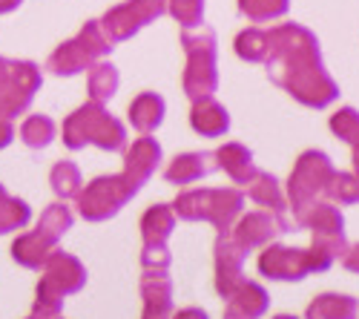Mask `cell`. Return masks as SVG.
Masks as SVG:
<instances>
[{
  "label": "cell",
  "mask_w": 359,
  "mask_h": 319,
  "mask_svg": "<svg viewBox=\"0 0 359 319\" xmlns=\"http://www.w3.org/2000/svg\"><path fill=\"white\" fill-rule=\"evenodd\" d=\"M348 144L353 147V170H359V130H356V135H353Z\"/></svg>",
  "instance_id": "obj_41"
},
{
  "label": "cell",
  "mask_w": 359,
  "mask_h": 319,
  "mask_svg": "<svg viewBox=\"0 0 359 319\" xmlns=\"http://www.w3.org/2000/svg\"><path fill=\"white\" fill-rule=\"evenodd\" d=\"M15 138V127H12V118H6V115H0V150L9 147Z\"/></svg>",
  "instance_id": "obj_37"
},
{
  "label": "cell",
  "mask_w": 359,
  "mask_h": 319,
  "mask_svg": "<svg viewBox=\"0 0 359 319\" xmlns=\"http://www.w3.org/2000/svg\"><path fill=\"white\" fill-rule=\"evenodd\" d=\"M236 55L248 64H264L267 52H271V41H267V29L259 26H248L245 32L236 35Z\"/></svg>",
  "instance_id": "obj_26"
},
{
  "label": "cell",
  "mask_w": 359,
  "mask_h": 319,
  "mask_svg": "<svg viewBox=\"0 0 359 319\" xmlns=\"http://www.w3.org/2000/svg\"><path fill=\"white\" fill-rule=\"evenodd\" d=\"M182 46L187 55V67L182 86L190 101L210 98L219 86V41L210 26H196L182 32Z\"/></svg>",
  "instance_id": "obj_3"
},
{
  "label": "cell",
  "mask_w": 359,
  "mask_h": 319,
  "mask_svg": "<svg viewBox=\"0 0 359 319\" xmlns=\"http://www.w3.org/2000/svg\"><path fill=\"white\" fill-rule=\"evenodd\" d=\"M72 227V210L64 205V201H55V205H49L43 213H41V222H38V230L43 236L61 242V236L67 233V230Z\"/></svg>",
  "instance_id": "obj_32"
},
{
  "label": "cell",
  "mask_w": 359,
  "mask_h": 319,
  "mask_svg": "<svg viewBox=\"0 0 359 319\" xmlns=\"http://www.w3.org/2000/svg\"><path fill=\"white\" fill-rule=\"evenodd\" d=\"M64 144L69 150H83L86 144H95L98 150L121 153L127 147V127L104 109V104L89 101L78 107L64 121Z\"/></svg>",
  "instance_id": "obj_4"
},
{
  "label": "cell",
  "mask_w": 359,
  "mask_h": 319,
  "mask_svg": "<svg viewBox=\"0 0 359 319\" xmlns=\"http://www.w3.org/2000/svg\"><path fill=\"white\" fill-rule=\"evenodd\" d=\"M216 170H224L233 184H250V179L256 176V161H253V153L238 141H227L224 147H219L216 153Z\"/></svg>",
  "instance_id": "obj_16"
},
{
  "label": "cell",
  "mask_w": 359,
  "mask_h": 319,
  "mask_svg": "<svg viewBox=\"0 0 359 319\" xmlns=\"http://www.w3.org/2000/svg\"><path fill=\"white\" fill-rule=\"evenodd\" d=\"M216 172V156L213 153H184V156H175L170 161V167L164 170V179L170 184H193L201 182L204 176Z\"/></svg>",
  "instance_id": "obj_17"
},
{
  "label": "cell",
  "mask_w": 359,
  "mask_h": 319,
  "mask_svg": "<svg viewBox=\"0 0 359 319\" xmlns=\"http://www.w3.org/2000/svg\"><path fill=\"white\" fill-rule=\"evenodd\" d=\"M23 0H0V15H9L12 9H18Z\"/></svg>",
  "instance_id": "obj_40"
},
{
  "label": "cell",
  "mask_w": 359,
  "mask_h": 319,
  "mask_svg": "<svg viewBox=\"0 0 359 319\" xmlns=\"http://www.w3.org/2000/svg\"><path fill=\"white\" fill-rule=\"evenodd\" d=\"M248 198L253 205L264 208L267 213H287V198L282 193V184L276 182V176H271V172H262V170L256 172L248 184Z\"/></svg>",
  "instance_id": "obj_22"
},
{
  "label": "cell",
  "mask_w": 359,
  "mask_h": 319,
  "mask_svg": "<svg viewBox=\"0 0 359 319\" xmlns=\"http://www.w3.org/2000/svg\"><path fill=\"white\" fill-rule=\"evenodd\" d=\"M296 227L313 230V247L325 250L327 256L342 259V253L348 250V242H345V219H342L339 208L331 205V201H316V205L296 222Z\"/></svg>",
  "instance_id": "obj_11"
},
{
  "label": "cell",
  "mask_w": 359,
  "mask_h": 319,
  "mask_svg": "<svg viewBox=\"0 0 359 319\" xmlns=\"http://www.w3.org/2000/svg\"><path fill=\"white\" fill-rule=\"evenodd\" d=\"M356 316H359V302L342 294H322L308 308V319H356Z\"/></svg>",
  "instance_id": "obj_25"
},
{
  "label": "cell",
  "mask_w": 359,
  "mask_h": 319,
  "mask_svg": "<svg viewBox=\"0 0 359 319\" xmlns=\"http://www.w3.org/2000/svg\"><path fill=\"white\" fill-rule=\"evenodd\" d=\"M175 230V213L170 205H156L141 216V239L144 245H167Z\"/></svg>",
  "instance_id": "obj_23"
},
{
  "label": "cell",
  "mask_w": 359,
  "mask_h": 319,
  "mask_svg": "<svg viewBox=\"0 0 359 319\" xmlns=\"http://www.w3.org/2000/svg\"><path fill=\"white\" fill-rule=\"evenodd\" d=\"M276 319H296V316H276Z\"/></svg>",
  "instance_id": "obj_43"
},
{
  "label": "cell",
  "mask_w": 359,
  "mask_h": 319,
  "mask_svg": "<svg viewBox=\"0 0 359 319\" xmlns=\"http://www.w3.org/2000/svg\"><path fill=\"white\" fill-rule=\"evenodd\" d=\"M144 316H170L172 311V282L167 271H147L141 279Z\"/></svg>",
  "instance_id": "obj_20"
},
{
  "label": "cell",
  "mask_w": 359,
  "mask_h": 319,
  "mask_svg": "<svg viewBox=\"0 0 359 319\" xmlns=\"http://www.w3.org/2000/svg\"><path fill=\"white\" fill-rule=\"evenodd\" d=\"M164 112H167V104L161 95L156 93H141L138 98H133L130 104V124L141 133V135H149L156 133L164 121Z\"/></svg>",
  "instance_id": "obj_21"
},
{
  "label": "cell",
  "mask_w": 359,
  "mask_h": 319,
  "mask_svg": "<svg viewBox=\"0 0 359 319\" xmlns=\"http://www.w3.org/2000/svg\"><path fill=\"white\" fill-rule=\"evenodd\" d=\"M55 133H57V127L49 115H29V118H23V124H20V141L32 150L49 147L55 141Z\"/></svg>",
  "instance_id": "obj_30"
},
{
  "label": "cell",
  "mask_w": 359,
  "mask_h": 319,
  "mask_svg": "<svg viewBox=\"0 0 359 319\" xmlns=\"http://www.w3.org/2000/svg\"><path fill=\"white\" fill-rule=\"evenodd\" d=\"M245 256H248V250L230 236V230L227 233H219V239H216V287L224 299L245 282V276H242Z\"/></svg>",
  "instance_id": "obj_14"
},
{
  "label": "cell",
  "mask_w": 359,
  "mask_h": 319,
  "mask_svg": "<svg viewBox=\"0 0 359 319\" xmlns=\"http://www.w3.org/2000/svg\"><path fill=\"white\" fill-rule=\"evenodd\" d=\"M331 130H334V135H339L342 141H351V138L356 135V130H359V112H356L353 107H342L339 112L331 115Z\"/></svg>",
  "instance_id": "obj_35"
},
{
  "label": "cell",
  "mask_w": 359,
  "mask_h": 319,
  "mask_svg": "<svg viewBox=\"0 0 359 319\" xmlns=\"http://www.w3.org/2000/svg\"><path fill=\"white\" fill-rule=\"evenodd\" d=\"M0 115H4V112H0Z\"/></svg>",
  "instance_id": "obj_44"
},
{
  "label": "cell",
  "mask_w": 359,
  "mask_h": 319,
  "mask_svg": "<svg viewBox=\"0 0 359 319\" xmlns=\"http://www.w3.org/2000/svg\"><path fill=\"white\" fill-rule=\"evenodd\" d=\"M290 9V0H238V12L250 23H271L285 18Z\"/></svg>",
  "instance_id": "obj_31"
},
{
  "label": "cell",
  "mask_w": 359,
  "mask_h": 319,
  "mask_svg": "<svg viewBox=\"0 0 359 319\" xmlns=\"http://www.w3.org/2000/svg\"><path fill=\"white\" fill-rule=\"evenodd\" d=\"M190 127L204 138H219L230 130V112L213 95L198 98L193 101V109H190Z\"/></svg>",
  "instance_id": "obj_18"
},
{
  "label": "cell",
  "mask_w": 359,
  "mask_h": 319,
  "mask_svg": "<svg viewBox=\"0 0 359 319\" xmlns=\"http://www.w3.org/2000/svg\"><path fill=\"white\" fill-rule=\"evenodd\" d=\"M49 184H52V193L67 201V198H75L83 187V179H81V170L75 161H57L49 172Z\"/></svg>",
  "instance_id": "obj_29"
},
{
  "label": "cell",
  "mask_w": 359,
  "mask_h": 319,
  "mask_svg": "<svg viewBox=\"0 0 359 319\" xmlns=\"http://www.w3.org/2000/svg\"><path fill=\"white\" fill-rule=\"evenodd\" d=\"M52 250H57V242L49 239V236H43L38 227L29 230V233H20V236L12 242L15 262L23 265V268H29V271H41Z\"/></svg>",
  "instance_id": "obj_19"
},
{
  "label": "cell",
  "mask_w": 359,
  "mask_h": 319,
  "mask_svg": "<svg viewBox=\"0 0 359 319\" xmlns=\"http://www.w3.org/2000/svg\"><path fill=\"white\" fill-rule=\"evenodd\" d=\"M334 265V256H327L319 247L311 250H296L285 245H264L259 256V271L267 279H282V282H296L305 279L308 273H319Z\"/></svg>",
  "instance_id": "obj_8"
},
{
  "label": "cell",
  "mask_w": 359,
  "mask_h": 319,
  "mask_svg": "<svg viewBox=\"0 0 359 319\" xmlns=\"http://www.w3.org/2000/svg\"><path fill=\"white\" fill-rule=\"evenodd\" d=\"M170 262H172V256H170L167 245H144V250H141L144 271H167Z\"/></svg>",
  "instance_id": "obj_36"
},
{
  "label": "cell",
  "mask_w": 359,
  "mask_h": 319,
  "mask_svg": "<svg viewBox=\"0 0 359 319\" xmlns=\"http://www.w3.org/2000/svg\"><path fill=\"white\" fill-rule=\"evenodd\" d=\"M325 196L331 201H339V205H359V170H353V172L337 170Z\"/></svg>",
  "instance_id": "obj_33"
},
{
  "label": "cell",
  "mask_w": 359,
  "mask_h": 319,
  "mask_svg": "<svg viewBox=\"0 0 359 319\" xmlns=\"http://www.w3.org/2000/svg\"><path fill=\"white\" fill-rule=\"evenodd\" d=\"M83 285H86V268L81 265V259L64 250H52L43 262V276L38 282V291L64 299L67 294H78Z\"/></svg>",
  "instance_id": "obj_13"
},
{
  "label": "cell",
  "mask_w": 359,
  "mask_h": 319,
  "mask_svg": "<svg viewBox=\"0 0 359 319\" xmlns=\"http://www.w3.org/2000/svg\"><path fill=\"white\" fill-rule=\"evenodd\" d=\"M167 12L182 23V29H196L204 23V0H167Z\"/></svg>",
  "instance_id": "obj_34"
},
{
  "label": "cell",
  "mask_w": 359,
  "mask_h": 319,
  "mask_svg": "<svg viewBox=\"0 0 359 319\" xmlns=\"http://www.w3.org/2000/svg\"><path fill=\"white\" fill-rule=\"evenodd\" d=\"M32 219V210L23 198H15L6 193V187L0 184V236L4 233H12V230H20L29 224Z\"/></svg>",
  "instance_id": "obj_28"
},
{
  "label": "cell",
  "mask_w": 359,
  "mask_h": 319,
  "mask_svg": "<svg viewBox=\"0 0 359 319\" xmlns=\"http://www.w3.org/2000/svg\"><path fill=\"white\" fill-rule=\"evenodd\" d=\"M342 265H345L348 271L359 273V245H353V247H348V250L342 253Z\"/></svg>",
  "instance_id": "obj_38"
},
{
  "label": "cell",
  "mask_w": 359,
  "mask_h": 319,
  "mask_svg": "<svg viewBox=\"0 0 359 319\" xmlns=\"http://www.w3.org/2000/svg\"><path fill=\"white\" fill-rule=\"evenodd\" d=\"M175 219L184 222H210L219 233H227L233 222L242 216L245 193L236 187H201V190H184L172 201Z\"/></svg>",
  "instance_id": "obj_2"
},
{
  "label": "cell",
  "mask_w": 359,
  "mask_h": 319,
  "mask_svg": "<svg viewBox=\"0 0 359 319\" xmlns=\"http://www.w3.org/2000/svg\"><path fill=\"white\" fill-rule=\"evenodd\" d=\"M43 75L32 61H9L0 57V112L6 118H18L29 109L35 93L41 90Z\"/></svg>",
  "instance_id": "obj_9"
},
{
  "label": "cell",
  "mask_w": 359,
  "mask_h": 319,
  "mask_svg": "<svg viewBox=\"0 0 359 319\" xmlns=\"http://www.w3.org/2000/svg\"><path fill=\"white\" fill-rule=\"evenodd\" d=\"M161 161V144L153 135H141L133 141V147H124V176H130L138 187H144Z\"/></svg>",
  "instance_id": "obj_15"
},
{
  "label": "cell",
  "mask_w": 359,
  "mask_h": 319,
  "mask_svg": "<svg viewBox=\"0 0 359 319\" xmlns=\"http://www.w3.org/2000/svg\"><path fill=\"white\" fill-rule=\"evenodd\" d=\"M290 230H293V222L285 213L256 210V213H248V216H238L233 222V227H230V236L245 250H253V247L271 245L276 236L290 233Z\"/></svg>",
  "instance_id": "obj_12"
},
{
  "label": "cell",
  "mask_w": 359,
  "mask_h": 319,
  "mask_svg": "<svg viewBox=\"0 0 359 319\" xmlns=\"http://www.w3.org/2000/svg\"><path fill=\"white\" fill-rule=\"evenodd\" d=\"M267 41H271V52L264 61L267 75L290 98L311 109H325L339 98V86L325 69L319 41L311 29L302 23H279L267 29Z\"/></svg>",
  "instance_id": "obj_1"
},
{
  "label": "cell",
  "mask_w": 359,
  "mask_h": 319,
  "mask_svg": "<svg viewBox=\"0 0 359 319\" xmlns=\"http://www.w3.org/2000/svg\"><path fill=\"white\" fill-rule=\"evenodd\" d=\"M164 12H167V0H127L121 6H112L98 23L109 43H121L130 41L135 32H141L144 26L158 20Z\"/></svg>",
  "instance_id": "obj_10"
},
{
  "label": "cell",
  "mask_w": 359,
  "mask_h": 319,
  "mask_svg": "<svg viewBox=\"0 0 359 319\" xmlns=\"http://www.w3.org/2000/svg\"><path fill=\"white\" fill-rule=\"evenodd\" d=\"M118 83H121V75L109 61H98L89 67L86 75V90H89V101L95 104H107L115 93H118Z\"/></svg>",
  "instance_id": "obj_24"
},
{
  "label": "cell",
  "mask_w": 359,
  "mask_h": 319,
  "mask_svg": "<svg viewBox=\"0 0 359 319\" xmlns=\"http://www.w3.org/2000/svg\"><path fill=\"white\" fill-rule=\"evenodd\" d=\"M224 319H250V316H245L242 311H236V308H230V305H227V311H224Z\"/></svg>",
  "instance_id": "obj_42"
},
{
  "label": "cell",
  "mask_w": 359,
  "mask_h": 319,
  "mask_svg": "<svg viewBox=\"0 0 359 319\" xmlns=\"http://www.w3.org/2000/svg\"><path fill=\"white\" fill-rule=\"evenodd\" d=\"M172 319H207V313L198 311V308H184V311H178Z\"/></svg>",
  "instance_id": "obj_39"
},
{
  "label": "cell",
  "mask_w": 359,
  "mask_h": 319,
  "mask_svg": "<svg viewBox=\"0 0 359 319\" xmlns=\"http://www.w3.org/2000/svg\"><path fill=\"white\" fill-rule=\"evenodd\" d=\"M138 190L141 187L130 176H124V172L98 176L95 182H89L86 187H81V193L75 196L78 213L86 222H107L109 216H115L118 210H121Z\"/></svg>",
  "instance_id": "obj_7"
},
{
  "label": "cell",
  "mask_w": 359,
  "mask_h": 319,
  "mask_svg": "<svg viewBox=\"0 0 359 319\" xmlns=\"http://www.w3.org/2000/svg\"><path fill=\"white\" fill-rule=\"evenodd\" d=\"M109 52H112V43L104 35L101 23L98 20H86L75 38L61 43L46 57V69L52 75H57V78H64V75L69 78V75H78V72L89 69L93 64L104 61V55H109Z\"/></svg>",
  "instance_id": "obj_6"
},
{
  "label": "cell",
  "mask_w": 359,
  "mask_h": 319,
  "mask_svg": "<svg viewBox=\"0 0 359 319\" xmlns=\"http://www.w3.org/2000/svg\"><path fill=\"white\" fill-rule=\"evenodd\" d=\"M337 167L331 164L322 150H308L299 156L290 179H287V201H290V210H293V224L302 219L316 201L319 196H325L327 184H331Z\"/></svg>",
  "instance_id": "obj_5"
},
{
  "label": "cell",
  "mask_w": 359,
  "mask_h": 319,
  "mask_svg": "<svg viewBox=\"0 0 359 319\" xmlns=\"http://www.w3.org/2000/svg\"><path fill=\"white\" fill-rule=\"evenodd\" d=\"M227 302H230V308L242 311L250 319H259L267 311V294H264V287L256 285V282H248V279L227 297Z\"/></svg>",
  "instance_id": "obj_27"
},
{
  "label": "cell",
  "mask_w": 359,
  "mask_h": 319,
  "mask_svg": "<svg viewBox=\"0 0 359 319\" xmlns=\"http://www.w3.org/2000/svg\"><path fill=\"white\" fill-rule=\"evenodd\" d=\"M55 319H57V316H55Z\"/></svg>",
  "instance_id": "obj_45"
}]
</instances>
